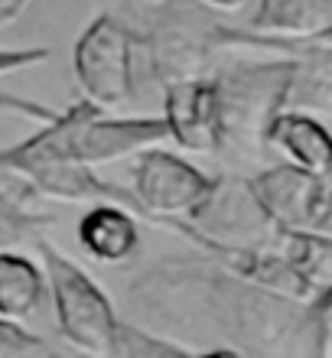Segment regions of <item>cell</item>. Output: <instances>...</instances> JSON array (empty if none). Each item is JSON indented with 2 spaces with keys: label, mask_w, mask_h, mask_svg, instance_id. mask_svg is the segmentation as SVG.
Listing matches in <instances>:
<instances>
[{
  "label": "cell",
  "mask_w": 332,
  "mask_h": 358,
  "mask_svg": "<svg viewBox=\"0 0 332 358\" xmlns=\"http://www.w3.org/2000/svg\"><path fill=\"white\" fill-rule=\"evenodd\" d=\"M280 255L294 264L310 293L332 287V235L323 231H280Z\"/></svg>",
  "instance_id": "4fadbf2b"
},
{
  "label": "cell",
  "mask_w": 332,
  "mask_h": 358,
  "mask_svg": "<svg viewBox=\"0 0 332 358\" xmlns=\"http://www.w3.org/2000/svg\"><path fill=\"white\" fill-rule=\"evenodd\" d=\"M39 349H43V339L36 332H29L23 322L0 316V358H29Z\"/></svg>",
  "instance_id": "5bb4252c"
},
{
  "label": "cell",
  "mask_w": 332,
  "mask_h": 358,
  "mask_svg": "<svg viewBox=\"0 0 332 358\" xmlns=\"http://www.w3.org/2000/svg\"><path fill=\"white\" fill-rule=\"evenodd\" d=\"M267 143L284 153L287 163L332 182V131L316 114L284 108L267 127Z\"/></svg>",
  "instance_id": "9c48e42d"
},
{
  "label": "cell",
  "mask_w": 332,
  "mask_h": 358,
  "mask_svg": "<svg viewBox=\"0 0 332 358\" xmlns=\"http://www.w3.org/2000/svg\"><path fill=\"white\" fill-rule=\"evenodd\" d=\"M192 358H241L235 349H209L202 352V355H192Z\"/></svg>",
  "instance_id": "ffe728a7"
},
{
  "label": "cell",
  "mask_w": 332,
  "mask_h": 358,
  "mask_svg": "<svg viewBox=\"0 0 332 358\" xmlns=\"http://www.w3.org/2000/svg\"><path fill=\"white\" fill-rule=\"evenodd\" d=\"M313 231L332 235V189H329V196H326V206H323V212H319V222H316Z\"/></svg>",
  "instance_id": "ac0fdd59"
},
{
  "label": "cell",
  "mask_w": 332,
  "mask_h": 358,
  "mask_svg": "<svg viewBox=\"0 0 332 358\" xmlns=\"http://www.w3.org/2000/svg\"><path fill=\"white\" fill-rule=\"evenodd\" d=\"M20 186H23V182H20ZM52 222H56V215H52V212H43V208H39V199L33 196L27 186H23V192L0 186V251L36 245Z\"/></svg>",
  "instance_id": "7c38bea8"
},
{
  "label": "cell",
  "mask_w": 332,
  "mask_h": 358,
  "mask_svg": "<svg viewBox=\"0 0 332 358\" xmlns=\"http://www.w3.org/2000/svg\"><path fill=\"white\" fill-rule=\"evenodd\" d=\"M140 33L117 13H98L72 49V72L78 92L101 111L121 108L137 98V56Z\"/></svg>",
  "instance_id": "3957f363"
},
{
  "label": "cell",
  "mask_w": 332,
  "mask_h": 358,
  "mask_svg": "<svg viewBox=\"0 0 332 358\" xmlns=\"http://www.w3.org/2000/svg\"><path fill=\"white\" fill-rule=\"evenodd\" d=\"M166 141L163 117H111L92 104L75 131V157L88 166L124 160Z\"/></svg>",
  "instance_id": "52a82bcc"
},
{
  "label": "cell",
  "mask_w": 332,
  "mask_h": 358,
  "mask_svg": "<svg viewBox=\"0 0 332 358\" xmlns=\"http://www.w3.org/2000/svg\"><path fill=\"white\" fill-rule=\"evenodd\" d=\"M78 245L92 261L108 267L127 264L140 248V222L137 212L117 202H92L75 225Z\"/></svg>",
  "instance_id": "ba28073f"
},
{
  "label": "cell",
  "mask_w": 332,
  "mask_h": 358,
  "mask_svg": "<svg viewBox=\"0 0 332 358\" xmlns=\"http://www.w3.org/2000/svg\"><path fill=\"white\" fill-rule=\"evenodd\" d=\"M294 62H231L215 76L222 147L254 153L267 143V127L287 104Z\"/></svg>",
  "instance_id": "7a4b0ae2"
},
{
  "label": "cell",
  "mask_w": 332,
  "mask_h": 358,
  "mask_svg": "<svg viewBox=\"0 0 332 358\" xmlns=\"http://www.w3.org/2000/svg\"><path fill=\"white\" fill-rule=\"evenodd\" d=\"M52 56L49 46H23V49H0V76H10V72H20V69L39 66Z\"/></svg>",
  "instance_id": "2e32d148"
},
{
  "label": "cell",
  "mask_w": 332,
  "mask_h": 358,
  "mask_svg": "<svg viewBox=\"0 0 332 358\" xmlns=\"http://www.w3.org/2000/svg\"><path fill=\"white\" fill-rule=\"evenodd\" d=\"M29 3H33V0H0V29L23 17Z\"/></svg>",
  "instance_id": "e0dca14e"
},
{
  "label": "cell",
  "mask_w": 332,
  "mask_h": 358,
  "mask_svg": "<svg viewBox=\"0 0 332 358\" xmlns=\"http://www.w3.org/2000/svg\"><path fill=\"white\" fill-rule=\"evenodd\" d=\"M313 326L316 339L323 345V358H332V287L316 293L313 300Z\"/></svg>",
  "instance_id": "9a60e30c"
},
{
  "label": "cell",
  "mask_w": 332,
  "mask_h": 358,
  "mask_svg": "<svg viewBox=\"0 0 332 358\" xmlns=\"http://www.w3.org/2000/svg\"><path fill=\"white\" fill-rule=\"evenodd\" d=\"M163 124L166 141L180 143L189 153H219L222 124H219V88L215 78H176L163 85Z\"/></svg>",
  "instance_id": "8992f818"
},
{
  "label": "cell",
  "mask_w": 332,
  "mask_h": 358,
  "mask_svg": "<svg viewBox=\"0 0 332 358\" xmlns=\"http://www.w3.org/2000/svg\"><path fill=\"white\" fill-rule=\"evenodd\" d=\"M332 27V0H254L251 29L261 36L313 43Z\"/></svg>",
  "instance_id": "30bf717a"
},
{
  "label": "cell",
  "mask_w": 332,
  "mask_h": 358,
  "mask_svg": "<svg viewBox=\"0 0 332 358\" xmlns=\"http://www.w3.org/2000/svg\"><path fill=\"white\" fill-rule=\"evenodd\" d=\"M199 3L209 10H241L247 3H254V0H199Z\"/></svg>",
  "instance_id": "d6986e66"
},
{
  "label": "cell",
  "mask_w": 332,
  "mask_h": 358,
  "mask_svg": "<svg viewBox=\"0 0 332 358\" xmlns=\"http://www.w3.org/2000/svg\"><path fill=\"white\" fill-rule=\"evenodd\" d=\"M46 271L39 257L27 255L23 248L0 251V316L23 322L36 316L46 300Z\"/></svg>",
  "instance_id": "8fae6325"
},
{
  "label": "cell",
  "mask_w": 332,
  "mask_h": 358,
  "mask_svg": "<svg viewBox=\"0 0 332 358\" xmlns=\"http://www.w3.org/2000/svg\"><path fill=\"white\" fill-rule=\"evenodd\" d=\"M313 43H316V46H326V49H332V27H329V29H326L323 36H316V39H313Z\"/></svg>",
  "instance_id": "44dd1931"
},
{
  "label": "cell",
  "mask_w": 332,
  "mask_h": 358,
  "mask_svg": "<svg viewBox=\"0 0 332 358\" xmlns=\"http://www.w3.org/2000/svg\"><path fill=\"white\" fill-rule=\"evenodd\" d=\"M329 189V179L313 176L294 163L270 166L247 182V192L257 202L261 215L277 231H313Z\"/></svg>",
  "instance_id": "5b68a950"
},
{
  "label": "cell",
  "mask_w": 332,
  "mask_h": 358,
  "mask_svg": "<svg viewBox=\"0 0 332 358\" xmlns=\"http://www.w3.org/2000/svg\"><path fill=\"white\" fill-rule=\"evenodd\" d=\"M215 189L219 179L180 153L163 150L160 143L133 153L127 192L133 196L140 215L166 228L176 222H196L212 202Z\"/></svg>",
  "instance_id": "277c9868"
},
{
  "label": "cell",
  "mask_w": 332,
  "mask_h": 358,
  "mask_svg": "<svg viewBox=\"0 0 332 358\" xmlns=\"http://www.w3.org/2000/svg\"><path fill=\"white\" fill-rule=\"evenodd\" d=\"M33 251L46 271L59 336L85 358H117L121 320L114 313L111 296L98 287V280L85 267L62 255L46 235L33 245Z\"/></svg>",
  "instance_id": "6da1fadb"
}]
</instances>
